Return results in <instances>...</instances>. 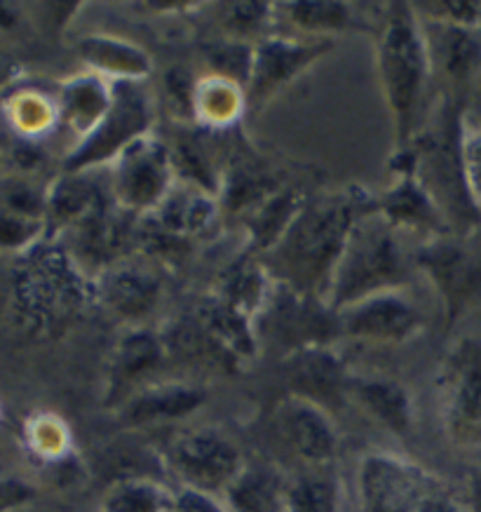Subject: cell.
I'll list each match as a JSON object with an SVG mask.
<instances>
[{
  "instance_id": "1",
  "label": "cell",
  "mask_w": 481,
  "mask_h": 512,
  "mask_svg": "<svg viewBox=\"0 0 481 512\" xmlns=\"http://www.w3.org/2000/svg\"><path fill=\"white\" fill-rule=\"evenodd\" d=\"M371 210H376V195L359 184L308 198L280 242L263 254L261 264L273 280L327 301L352 226Z\"/></svg>"
},
{
  "instance_id": "2",
  "label": "cell",
  "mask_w": 481,
  "mask_h": 512,
  "mask_svg": "<svg viewBox=\"0 0 481 512\" xmlns=\"http://www.w3.org/2000/svg\"><path fill=\"white\" fill-rule=\"evenodd\" d=\"M94 301V280L62 242L43 238L22 254L15 273V315L19 329L36 341L69 332Z\"/></svg>"
},
{
  "instance_id": "3",
  "label": "cell",
  "mask_w": 481,
  "mask_h": 512,
  "mask_svg": "<svg viewBox=\"0 0 481 512\" xmlns=\"http://www.w3.org/2000/svg\"><path fill=\"white\" fill-rule=\"evenodd\" d=\"M376 69L388 104L395 148L409 146L423 127V104L432 78L425 26L413 3H390L376 36Z\"/></svg>"
},
{
  "instance_id": "4",
  "label": "cell",
  "mask_w": 481,
  "mask_h": 512,
  "mask_svg": "<svg viewBox=\"0 0 481 512\" xmlns=\"http://www.w3.org/2000/svg\"><path fill=\"white\" fill-rule=\"evenodd\" d=\"M463 134V101L444 97L432 113L430 125L420 127L411 141L418 158L416 179L435 198L453 235H467L481 224V212L465 181Z\"/></svg>"
},
{
  "instance_id": "5",
  "label": "cell",
  "mask_w": 481,
  "mask_h": 512,
  "mask_svg": "<svg viewBox=\"0 0 481 512\" xmlns=\"http://www.w3.org/2000/svg\"><path fill=\"white\" fill-rule=\"evenodd\" d=\"M409 278V264L399 242V231L378 210L362 214L331 278L327 303L334 311L369 299L374 294L402 289Z\"/></svg>"
},
{
  "instance_id": "6",
  "label": "cell",
  "mask_w": 481,
  "mask_h": 512,
  "mask_svg": "<svg viewBox=\"0 0 481 512\" xmlns=\"http://www.w3.org/2000/svg\"><path fill=\"white\" fill-rule=\"evenodd\" d=\"M359 512H467L444 480L390 451H369L357 463Z\"/></svg>"
},
{
  "instance_id": "7",
  "label": "cell",
  "mask_w": 481,
  "mask_h": 512,
  "mask_svg": "<svg viewBox=\"0 0 481 512\" xmlns=\"http://www.w3.org/2000/svg\"><path fill=\"white\" fill-rule=\"evenodd\" d=\"M437 414L453 447L481 449V334L446 348L435 374Z\"/></svg>"
},
{
  "instance_id": "8",
  "label": "cell",
  "mask_w": 481,
  "mask_h": 512,
  "mask_svg": "<svg viewBox=\"0 0 481 512\" xmlns=\"http://www.w3.org/2000/svg\"><path fill=\"white\" fill-rule=\"evenodd\" d=\"M256 334L261 343L268 341L282 350V357L296 350L334 346L343 339L341 313L320 296L303 294L275 280L266 306L256 315Z\"/></svg>"
},
{
  "instance_id": "9",
  "label": "cell",
  "mask_w": 481,
  "mask_h": 512,
  "mask_svg": "<svg viewBox=\"0 0 481 512\" xmlns=\"http://www.w3.org/2000/svg\"><path fill=\"white\" fill-rule=\"evenodd\" d=\"M113 85V99L101 123L80 139L64 158V172H92L108 167L134 141L151 134L153 104L144 83L118 80Z\"/></svg>"
},
{
  "instance_id": "10",
  "label": "cell",
  "mask_w": 481,
  "mask_h": 512,
  "mask_svg": "<svg viewBox=\"0 0 481 512\" xmlns=\"http://www.w3.org/2000/svg\"><path fill=\"white\" fill-rule=\"evenodd\" d=\"M160 461L184 489L219 498L247 463L240 447L212 426L188 428L174 435L160 451Z\"/></svg>"
},
{
  "instance_id": "11",
  "label": "cell",
  "mask_w": 481,
  "mask_h": 512,
  "mask_svg": "<svg viewBox=\"0 0 481 512\" xmlns=\"http://www.w3.org/2000/svg\"><path fill=\"white\" fill-rule=\"evenodd\" d=\"M106 170L108 193L120 210L130 214L148 217L176 184L172 151L155 134L134 141Z\"/></svg>"
},
{
  "instance_id": "12",
  "label": "cell",
  "mask_w": 481,
  "mask_h": 512,
  "mask_svg": "<svg viewBox=\"0 0 481 512\" xmlns=\"http://www.w3.org/2000/svg\"><path fill=\"white\" fill-rule=\"evenodd\" d=\"M413 264L435 287L442 301L444 322L451 329L481 292V261L458 240V235H439L416 249Z\"/></svg>"
},
{
  "instance_id": "13",
  "label": "cell",
  "mask_w": 481,
  "mask_h": 512,
  "mask_svg": "<svg viewBox=\"0 0 481 512\" xmlns=\"http://www.w3.org/2000/svg\"><path fill=\"white\" fill-rule=\"evenodd\" d=\"M338 313L343 336L367 343H406L425 327L423 313L402 289L374 294Z\"/></svg>"
},
{
  "instance_id": "14",
  "label": "cell",
  "mask_w": 481,
  "mask_h": 512,
  "mask_svg": "<svg viewBox=\"0 0 481 512\" xmlns=\"http://www.w3.org/2000/svg\"><path fill=\"white\" fill-rule=\"evenodd\" d=\"M334 40L268 36L256 43L252 83L247 87V104H263L273 94L306 73L315 62L334 50Z\"/></svg>"
},
{
  "instance_id": "15",
  "label": "cell",
  "mask_w": 481,
  "mask_h": 512,
  "mask_svg": "<svg viewBox=\"0 0 481 512\" xmlns=\"http://www.w3.org/2000/svg\"><path fill=\"white\" fill-rule=\"evenodd\" d=\"M169 348L165 334L151 327H130L115 341L108 357L104 407L118 409L127 397L148 386V379L165 365Z\"/></svg>"
},
{
  "instance_id": "16",
  "label": "cell",
  "mask_w": 481,
  "mask_h": 512,
  "mask_svg": "<svg viewBox=\"0 0 481 512\" xmlns=\"http://www.w3.org/2000/svg\"><path fill=\"white\" fill-rule=\"evenodd\" d=\"M289 395L301 397L334 416L350 397L348 365L334 346L296 350L282 357Z\"/></svg>"
},
{
  "instance_id": "17",
  "label": "cell",
  "mask_w": 481,
  "mask_h": 512,
  "mask_svg": "<svg viewBox=\"0 0 481 512\" xmlns=\"http://www.w3.org/2000/svg\"><path fill=\"white\" fill-rule=\"evenodd\" d=\"M162 296V282L151 268L137 261L120 259L94 275V301L130 327L153 315Z\"/></svg>"
},
{
  "instance_id": "18",
  "label": "cell",
  "mask_w": 481,
  "mask_h": 512,
  "mask_svg": "<svg viewBox=\"0 0 481 512\" xmlns=\"http://www.w3.org/2000/svg\"><path fill=\"white\" fill-rule=\"evenodd\" d=\"M275 430L291 454L308 468H329L338 454V433L329 412L301 397H284L275 412Z\"/></svg>"
},
{
  "instance_id": "19",
  "label": "cell",
  "mask_w": 481,
  "mask_h": 512,
  "mask_svg": "<svg viewBox=\"0 0 481 512\" xmlns=\"http://www.w3.org/2000/svg\"><path fill=\"white\" fill-rule=\"evenodd\" d=\"M221 212V202L214 193L176 179L158 210L148 214V221H151L148 231L158 233L176 245H184V242L202 238L212 231Z\"/></svg>"
},
{
  "instance_id": "20",
  "label": "cell",
  "mask_w": 481,
  "mask_h": 512,
  "mask_svg": "<svg viewBox=\"0 0 481 512\" xmlns=\"http://www.w3.org/2000/svg\"><path fill=\"white\" fill-rule=\"evenodd\" d=\"M207 402V393L186 381L148 383L115 409L118 423L123 428L162 426V423L181 421L200 412Z\"/></svg>"
},
{
  "instance_id": "21",
  "label": "cell",
  "mask_w": 481,
  "mask_h": 512,
  "mask_svg": "<svg viewBox=\"0 0 481 512\" xmlns=\"http://www.w3.org/2000/svg\"><path fill=\"white\" fill-rule=\"evenodd\" d=\"M193 318L198 320L202 332L209 336L216 350L223 355L230 372H237L259 355L261 341L256 334V320L230 306L228 301L212 294L195 308Z\"/></svg>"
},
{
  "instance_id": "22",
  "label": "cell",
  "mask_w": 481,
  "mask_h": 512,
  "mask_svg": "<svg viewBox=\"0 0 481 512\" xmlns=\"http://www.w3.org/2000/svg\"><path fill=\"white\" fill-rule=\"evenodd\" d=\"M376 210L397 231H420L428 238L453 235L435 198L416 177H395L388 191L376 195Z\"/></svg>"
},
{
  "instance_id": "23",
  "label": "cell",
  "mask_w": 481,
  "mask_h": 512,
  "mask_svg": "<svg viewBox=\"0 0 481 512\" xmlns=\"http://www.w3.org/2000/svg\"><path fill=\"white\" fill-rule=\"evenodd\" d=\"M350 397L376 423L397 437H409L416 423V407L406 386L388 376H352Z\"/></svg>"
},
{
  "instance_id": "24",
  "label": "cell",
  "mask_w": 481,
  "mask_h": 512,
  "mask_svg": "<svg viewBox=\"0 0 481 512\" xmlns=\"http://www.w3.org/2000/svg\"><path fill=\"white\" fill-rule=\"evenodd\" d=\"M90 177L92 172H64L47 188V238H57L113 200Z\"/></svg>"
},
{
  "instance_id": "25",
  "label": "cell",
  "mask_w": 481,
  "mask_h": 512,
  "mask_svg": "<svg viewBox=\"0 0 481 512\" xmlns=\"http://www.w3.org/2000/svg\"><path fill=\"white\" fill-rule=\"evenodd\" d=\"M76 50L90 73H97L111 83H118V80L144 83L153 71V59L144 47L118 36H108V33H90L80 38Z\"/></svg>"
},
{
  "instance_id": "26",
  "label": "cell",
  "mask_w": 481,
  "mask_h": 512,
  "mask_svg": "<svg viewBox=\"0 0 481 512\" xmlns=\"http://www.w3.org/2000/svg\"><path fill=\"white\" fill-rule=\"evenodd\" d=\"M284 186L287 184H282L273 167L261 163V158L254 153L240 151L228 160L226 172H223L219 191L221 210L249 214Z\"/></svg>"
},
{
  "instance_id": "27",
  "label": "cell",
  "mask_w": 481,
  "mask_h": 512,
  "mask_svg": "<svg viewBox=\"0 0 481 512\" xmlns=\"http://www.w3.org/2000/svg\"><path fill=\"white\" fill-rule=\"evenodd\" d=\"M113 99L111 80L97 76V73H83L66 80L59 90L57 111L59 120L76 134L78 141L85 139L94 127L106 116Z\"/></svg>"
},
{
  "instance_id": "28",
  "label": "cell",
  "mask_w": 481,
  "mask_h": 512,
  "mask_svg": "<svg viewBox=\"0 0 481 512\" xmlns=\"http://www.w3.org/2000/svg\"><path fill=\"white\" fill-rule=\"evenodd\" d=\"M430 31H425L430 45L432 71L444 73L446 80L453 87H463L474 78V73L481 66V40L474 31L477 29H460V26L432 24Z\"/></svg>"
},
{
  "instance_id": "29",
  "label": "cell",
  "mask_w": 481,
  "mask_h": 512,
  "mask_svg": "<svg viewBox=\"0 0 481 512\" xmlns=\"http://www.w3.org/2000/svg\"><path fill=\"white\" fill-rule=\"evenodd\" d=\"M287 480L266 463H245L223 494L230 512H287Z\"/></svg>"
},
{
  "instance_id": "30",
  "label": "cell",
  "mask_w": 481,
  "mask_h": 512,
  "mask_svg": "<svg viewBox=\"0 0 481 512\" xmlns=\"http://www.w3.org/2000/svg\"><path fill=\"white\" fill-rule=\"evenodd\" d=\"M306 200V195L298 193L294 186H284L266 202H261L256 210L247 214V247L261 256L270 252L287 233Z\"/></svg>"
},
{
  "instance_id": "31",
  "label": "cell",
  "mask_w": 481,
  "mask_h": 512,
  "mask_svg": "<svg viewBox=\"0 0 481 512\" xmlns=\"http://www.w3.org/2000/svg\"><path fill=\"white\" fill-rule=\"evenodd\" d=\"M280 10L287 22L310 38L334 40L336 33L362 31L367 24L357 15L350 3H327V0H298V3H284Z\"/></svg>"
},
{
  "instance_id": "32",
  "label": "cell",
  "mask_w": 481,
  "mask_h": 512,
  "mask_svg": "<svg viewBox=\"0 0 481 512\" xmlns=\"http://www.w3.org/2000/svg\"><path fill=\"white\" fill-rule=\"evenodd\" d=\"M247 106V92L226 78H200L195 85V123L205 130H230L242 118Z\"/></svg>"
},
{
  "instance_id": "33",
  "label": "cell",
  "mask_w": 481,
  "mask_h": 512,
  "mask_svg": "<svg viewBox=\"0 0 481 512\" xmlns=\"http://www.w3.org/2000/svg\"><path fill=\"white\" fill-rule=\"evenodd\" d=\"M273 282V275L266 271L261 261L240 259L223 273L219 289L214 294L256 320V315L266 306Z\"/></svg>"
},
{
  "instance_id": "34",
  "label": "cell",
  "mask_w": 481,
  "mask_h": 512,
  "mask_svg": "<svg viewBox=\"0 0 481 512\" xmlns=\"http://www.w3.org/2000/svg\"><path fill=\"white\" fill-rule=\"evenodd\" d=\"M174 491L153 477L113 480L101 498V512H172Z\"/></svg>"
},
{
  "instance_id": "35",
  "label": "cell",
  "mask_w": 481,
  "mask_h": 512,
  "mask_svg": "<svg viewBox=\"0 0 481 512\" xmlns=\"http://www.w3.org/2000/svg\"><path fill=\"white\" fill-rule=\"evenodd\" d=\"M287 512H341V484L329 468H310L287 484Z\"/></svg>"
},
{
  "instance_id": "36",
  "label": "cell",
  "mask_w": 481,
  "mask_h": 512,
  "mask_svg": "<svg viewBox=\"0 0 481 512\" xmlns=\"http://www.w3.org/2000/svg\"><path fill=\"white\" fill-rule=\"evenodd\" d=\"M254 57H256L254 43L228 38V36L216 40L212 45H207L205 50V59L209 69H212V76L226 78L230 83L240 85L245 92L249 83H252Z\"/></svg>"
},
{
  "instance_id": "37",
  "label": "cell",
  "mask_w": 481,
  "mask_h": 512,
  "mask_svg": "<svg viewBox=\"0 0 481 512\" xmlns=\"http://www.w3.org/2000/svg\"><path fill=\"white\" fill-rule=\"evenodd\" d=\"M273 3H223L221 5V26L228 38L247 40L268 38V26L273 22Z\"/></svg>"
},
{
  "instance_id": "38",
  "label": "cell",
  "mask_w": 481,
  "mask_h": 512,
  "mask_svg": "<svg viewBox=\"0 0 481 512\" xmlns=\"http://www.w3.org/2000/svg\"><path fill=\"white\" fill-rule=\"evenodd\" d=\"M47 238L45 221L26 219L0 210V249L5 252H29L33 245Z\"/></svg>"
},
{
  "instance_id": "39",
  "label": "cell",
  "mask_w": 481,
  "mask_h": 512,
  "mask_svg": "<svg viewBox=\"0 0 481 512\" xmlns=\"http://www.w3.org/2000/svg\"><path fill=\"white\" fill-rule=\"evenodd\" d=\"M418 17H428L432 24L460 26V29H477L481 24V3L472 0H437V3L413 5Z\"/></svg>"
},
{
  "instance_id": "40",
  "label": "cell",
  "mask_w": 481,
  "mask_h": 512,
  "mask_svg": "<svg viewBox=\"0 0 481 512\" xmlns=\"http://www.w3.org/2000/svg\"><path fill=\"white\" fill-rule=\"evenodd\" d=\"M12 118L24 134H40L59 120L57 101H47L40 94H22L12 104Z\"/></svg>"
},
{
  "instance_id": "41",
  "label": "cell",
  "mask_w": 481,
  "mask_h": 512,
  "mask_svg": "<svg viewBox=\"0 0 481 512\" xmlns=\"http://www.w3.org/2000/svg\"><path fill=\"white\" fill-rule=\"evenodd\" d=\"M463 165H465V181L474 205L481 212V127L470 130L465 127L463 134Z\"/></svg>"
},
{
  "instance_id": "42",
  "label": "cell",
  "mask_w": 481,
  "mask_h": 512,
  "mask_svg": "<svg viewBox=\"0 0 481 512\" xmlns=\"http://www.w3.org/2000/svg\"><path fill=\"white\" fill-rule=\"evenodd\" d=\"M172 512H230V508L219 496L181 487V491H174Z\"/></svg>"
},
{
  "instance_id": "43",
  "label": "cell",
  "mask_w": 481,
  "mask_h": 512,
  "mask_svg": "<svg viewBox=\"0 0 481 512\" xmlns=\"http://www.w3.org/2000/svg\"><path fill=\"white\" fill-rule=\"evenodd\" d=\"M36 489L22 480H0V512H10L31 503Z\"/></svg>"
},
{
  "instance_id": "44",
  "label": "cell",
  "mask_w": 481,
  "mask_h": 512,
  "mask_svg": "<svg viewBox=\"0 0 481 512\" xmlns=\"http://www.w3.org/2000/svg\"><path fill=\"white\" fill-rule=\"evenodd\" d=\"M467 512H481V468L470 477V505Z\"/></svg>"
},
{
  "instance_id": "45",
  "label": "cell",
  "mask_w": 481,
  "mask_h": 512,
  "mask_svg": "<svg viewBox=\"0 0 481 512\" xmlns=\"http://www.w3.org/2000/svg\"><path fill=\"white\" fill-rule=\"evenodd\" d=\"M19 71V66L12 62V59L5 55V52H0V87H5L10 83V80H15Z\"/></svg>"
}]
</instances>
